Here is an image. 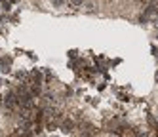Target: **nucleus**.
<instances>
[{"label": "nucleus", "instance_id": "nucleus-4", "mask_svg": "<svg viewBox=\"0 0 158 137\" xmlns=\"http://www.w3.org/2000/svg\"><path fill=\"white\" fill-rule=\"evenodd\" d=\"M65 2H67V0H52V4H53V6H57V8H59V6H63Z\"/></svg>", "mask_w": 158, "mask_h": 137}, {"label": "nucleus", "instance_id": "nucleus-3", "mask_svg": "<svg viewBox=\"0 0 158 137\" xmlns=\"http://www.w3.org/2000/svg\"><path fill=\"white\" fill-rule=\"evenodd\" d=\"M67 4H69L71 8H78V6L84 4V0H67Z\"/></svg>", "mask_w": 158, "mask_h": 137}, {"label": "nucleus", "instance_id": "nucleus-5", "mask_svg": "<svg viewBox=\"0 0 158 137\" xmlns=\"http://www.w3.org/2000/svg\"><path fill=\"white\" fill-rule=\"evenodd\" d=\"M156 40H158V36H156Z\"/></svg>", "mask_w": 158, "mask_h": 137}, {"label": "nucleus", "instance_id": "nucleus-2", "mask_svg": "<svg viewBox=\"0 0 158 137\" xmlns=\"http://www.w3.org/2000/svg\"><path fill=\"white\" fill-rule=\"evenodd\" d=\"M0 67H2V71H10V59H6V57H0Z\"/></svg>", "mask_w": 158, "mask_h": 137}, {"label": "nucleus", "instance_id": "nucleus-1", "mask_svg": "<svg viewBox=\"0 0 158 137\" xmlns=\"http://www.w3.org/2000/svg\"><path fill=\"white\" fill-rule=\"evenodd\" d=\"M74 128H76V120L74 118H63V122L59 126V130L63 133H71V131H74Z\"/></svg>", "mask_w": 158, "mask_h": 137}]
</instances>
